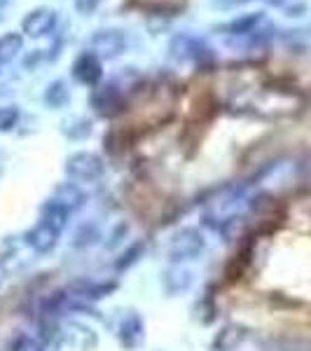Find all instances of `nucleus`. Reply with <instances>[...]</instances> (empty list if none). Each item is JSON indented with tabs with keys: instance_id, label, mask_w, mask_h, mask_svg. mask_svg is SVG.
Returning a JSON list of instances; mask_svg holds the SVG:
<instances>
[{
	"instance_id": "obj_1",
	"label": "nucleus",
	"mask_w": 311,
	"mask_h": 351,
	"mask_svg": "<svg viewBox=\"0 0 311 351\" xmlns=\"http://www.w3.org/2000/svg\"><path fill=\"white\" fill-rule=\"evenodd\" d=\"M169 52L173 59L178 61H192V64H213V49L201 40L199 36H192V33H176L169 43Z\"/></svg>"
},
{
	"instance_id": "obj_2",
	"label": "nucleus",
	"mask_w": 311,
	"mask_h": 351,
	"mask_svg": "<svg viewBox=\"0 0 311 351\" xmlns=\"http://www.w3.org/2000/svg\"><path fill=\"white\" fill-rule=\"evenodd\" d=\"M127 49V36L120 28H101L89 38V52L99 59H117Z\"/></svg>"
},
{
	"instance_id": "obj_3",
	"label": "nucleus",
	"mask_w": 311,
	"mask_h": 351,
	"mask_svg": "<svg viewBox=\"0 0 311 351\" xmlns=\"http://www.w3.org/2000/svg\"><path fill=\"white\" fill-rule=\"evenodd\" d=\"M59 24V14L49 8H36L31 10L24 21H21V33H26L28 38H47Z\"/></svg>"
},
{
	"instance_id": "obj_4",
	"label": "nucleus",
	"mask_w": 311,
	"mask_h": 351,
	"mask_svg": "<svg viewBox=\"0 0 311 351\" xmlns=\"http://www.w3.org/2000/svg\"><path fill=\"white\" fill-rule=\"evenodd\" d=\"M89 106L103 117L117 115L124 106V96L115 84H103V87H96L89 94Z\"/></svg>"
},
{
	"instance_id": "obj_5",
	"label": "nucleus",
	"mask_w": 311,
	"mask_h": 351,
	"mask_svg": "<svg viewBox=\"0 0 311 351\" xmlns=\"http://www.w3.org/2000/svg\"><path fill=\"white\" fill-rule=\"evenodd\" d=\"M103 75V66H101V59L94 52H82L73 64V77L77 82L87 84V87H96Z\"/></svg>"
},
{
	"instance_id": "obj_6",
	"label": "nucleus",
	"mask_w": 311,
	"mask_h": 351,
	"mask_svg": "<svg viewBox=\"0 0 311 351\" xmlns=\"http://www.w3.org/2000/svg\"><path fill=\"white\" fill-rule=\"evenodd\" d=\"M68 171H71L75 178H96L103 171V164L92 152H77L68 160Z\"/></svg>"
},
{
	"instance_id": "obj_7",
	"label": "nucleus",
	"mask_w": 311,
	"mask_h": 351,
	"mask_svg": "<svg viewBox=\"0 0 311 351\" xmlns=\"http://www.w3.org/2000/svg\"><path fill=\"white\" fill-rule=\"evenodd\" d=\"M260 21H262V14L251 12V14L236 16V19L227 21L225 26H220V31H225L227 36H251Z\"/></svg>"
},
{
	"instance_id": "obj_8",
	"label": "nucleus",
	"mask_w": 311,
	"mask_h": 351,
	"mask_svg": "<svg viewBox=\"0 0 311 351\" xmlns=\"http://www.w3.org/2000/svg\"><path fill=\"white\" fill-rule=\"evenodd\" d=\"M21 49H24V38L19 33H5V36H0V66L14 61Z\"/></svg>"
},
{
	"instance_id": "obj_9",
	"label": "nucleus",
	"mask_w": 311,
	"mask_h": 351,
	"mask_svg": "<svg viewBox=\"0 0 311 351\" xmlns=\"http://www.w3.org/2000/svg\"><path fill=\"white\" fill-rule=\"evenodd\" d=\"M68 96H71V92H68L66 82L64 80H54L47 87V92H45V101H47L52 108H61V106L68 104Z\"/></svg>"
},
{
	"instance_id": "obj_10",
	"label": "nucleus",
	"mask_w": 311,
	"mask_h": 351,
	"mask_svg": "<svg viewBox=\"0 0 311 351\" xmlns=\"http://www.w3.org/2000/svg\"><path fill=\"white\" fill-rule=\"evenodd\" d=\"M19 120V110L8 106V108H0V132H10Z\"/></svg>"
},
{
	"instance_id": "obj_11",
	"label": "nucleus",
	"mask_w": 311,
	"mask_h": 351,
	"mask_svg": "<svg viewBox=\"0 0 311 351\" xmlns=\"http://www.w3.org/2000/svg\"><path fill=\"white\" fill-rule=\"evenodd\" d=\"M99 3H101V0H75V8H77V12L89 14L92 10L99 8Z\"/></svg>"
},
{
	"instance_id": "obj_12",
	"label": "nucleus",
	"mask_w": 311,
	"mask_h": 351,
	"mask_svg": "<svg viewBox=\"0 0 311 351\" xmlns=\"http://www.w3.org/2000/svg\"><path fill=\"white\" fill-rule=\"evenodd\" d=\"M5 5H8V0H0V10H3V8H5Z\"/></svg>"
},
{
	"instance_id": "obj_13",
	"label": "nucleus",
	"mask_w": 311,
	"mask_h": 351,
	"mask_svg": "<svg viewBox=\"0 0 311 351\" xmlns=\"http://www.w3.org/2000/svg\"><path fill=\"white\" fill-rule=\"evenodd\" d=\"M267 3H271V5H276V3H281V0H267Z\"/></svg>"
},
{
	"instance_id": "obj_14",
	"label": "nucleus",
	"mask_w": 311,
	"mask_h": 351,
	"mask_svg": "<svg viewBox=\"0 0 311 351\" xmlns=\"http://www.w3.org/2000/svg\"><path fill=\"white\" fill-rule=\"evenodd\" d=\"M0 68H3V66H0Z\"/></svg>"
}]
</instances>
